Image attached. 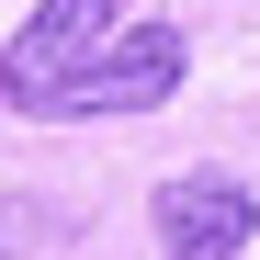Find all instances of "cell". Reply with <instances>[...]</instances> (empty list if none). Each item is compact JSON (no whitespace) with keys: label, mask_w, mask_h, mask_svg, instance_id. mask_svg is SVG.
<instances>
[{"label":"cell","mask_w":260,"mask_h":260,"mask_svg":"<svg viewBox=\"0 0 260 260\" xmlns=\"http://www.w3.org/2000/svg\"><path fill=\"white\" fill-rule=\"evenodd\" d=\"M113 34H124L113 0H34V23L12 34V57H0V91H12L23 113H57V102H68V79L91 68Z\"/></svg>","instance_id":"6da1fadb"},{"label":"cell","mask_w":260,"mask_h":260,"mask_svg":"<svg viewBox=\"0 0 260 260\" xmlns=\"http://www.w3.org/2000/svg\"><path fill=\"white\" fill-rule=\"evenodd\" d=\"M158 260H238L249 226H260V204L238 181H158Z\"/></svg>","instance_id":"3957f363"},{"label":"cell","mask_w":260,"mask_h":260,"mask_svg":"<svg viewBox=\"0 0 260 260\" xmlns=\"http://www.w3.org/2000/svg\"><path fill=\"white\" fill-rule=\"evenodd\" d=\"M181 68H192L181 23H124L113 46L68 79V102H57V113H158L170 91H181Z\"/></svg>","instance_id":"7a4b0ae2"}]
</instances>
